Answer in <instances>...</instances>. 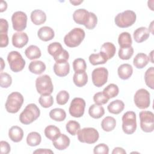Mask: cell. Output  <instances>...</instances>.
<instances>
[{
    "label": "cell",
    "mask_w": 154,
    "mask_h": 154,
    "mask_svg": "<svg viewBox=\"0 0 154 154\" xmlns=\"http://www.w3.org/2000/svg\"><path fill=\"white\" fill-rule=\"evenodd\" d=\"M33 153H54V152L51 149H38L33 152Z\"/></svg>",
    "instance_id": "obj_51"
},
{
    "label": "cell",
    "mask_w": 154,
    "mask_h": 154,
    "mask_svg": "<svg viewBox=\"0 0 154 154\" xmlns=\"http://www.w3.org/2000/svg\"><path fill=\"white\" fill-rule=\"evenodd\" d=\"M69 58V54L68 52L64 49L63 51L57 57L54 58L55 62H61V61H67Z\"/></svg>",
    "instance_id": "obj_47"
},
{
    "label": "cell",
    "mask_w": 154,
    "mask_h": 154,
    "mask_svg": "<svg viewBox=\"0 0 154 154\" xmlns=\"http://www.w3.org/2000/svg\"><path fill=\"white\" fill-rule=\"evenodd\" d=\"M0 147L1 154H7L10 152V146L7 141H1Z\"/></svg>",
    "instance_id": "obj_48"
},
{
    "label": "cell",
    "mask_w": 154,
    "mask_h": 154,
    "mask_svg": "<svg viewBox=\"0 0 154 154\" xmlns=\"http://www.w3.org/2000/svg\"><path fill=\"white\" fill-rule=\"evenodd\" d=\"M28 42V36L25 32H17L12 36V44L17 48L24 47Z\"/></svg>",
    "instance_id": "obj_15"
},
{
    "label": "cell",
    "mask_w": 154,
    "mask_h": 154,
    "mask_svg": "<svg viewBox=\"0 0 154 154\" xmlns=\"http://www.w3.org/2000/svg\"><path fill=\"white\" fill-rule=\"evenodd\" d=\"M118 43L120 48L131 46L132 40L131 34L128 32H123L119 35Z\"/></svg>",
    "instance_id": "obj_34"
},
{
    "label": "cell",
    "mask_w": 154,
    "mask_h": 154,
    "mask_svg": "<svg viewBox=\"0 0 154 154\" xmlns=\"http://www.w3.org/2000/svg\"><path fill=\"white\" fill-rule=\"evenodd\" d=\"M85 108V102L84 99L81 97L74 98L69 106V113L74 117L79 118L82 117L84 114Z\"/></svg>",
    "instance_id": "obj_13"
},
{
    "label": "cell",
    "mask_w": 154,
    "mask_h": 154,
    "mask_svg": "<svg viewBox=\"0 0 154 154\" xmlns=\"http://www.w3.org/2000/svg\"><path fill=\"white\" fill-rule=\"evenodd\" d=\"M136 19L135 13L132 10H128L117 14L114 22L117 26L123 28L132 26L135 22Z\"/></svg>",
    "instance_id": "obj_5"
},
{
    "label": "cell",
    "mask_w": 154,
    "mask_h": 154,
    "mask_svg": "<svg viewBox=\"0 0 154 154\" xmlns=\"http://www.w3.org/2000/svg\"><path fill=\"white\" fill-rule=\"evenodd\" d=\"M137 129L136 114L134 111H127L122 116V130L126 134H132Z\"/></svg>",
    "instance_id": "obj_8"
},
{
    "label": "cell",
    "mask_w": 154,
    "mask_h": 154,
    "mask_svg": "<svg viewBox=\"0 0 154 154\" xmlns=\"http://www.w3.org/2000/svg\"><path fill=\"white\" fill-rule=\"evenodd\" d=\"M38 37L42 41L48 42L51 40L55 36V32L52 28L45 26L41 27L37 31Z\"/></svg>",
    "instance_id": "obj_18"
},
{
    "label": "cell",
    "mask_w": 154,
    "mask_h": 154,
    "mask_svg": "<svg viewBox=\"0 0 154 154\" xmlns=\"http://www.w3.org/2000/svg\"><path fill=\"white\" fill-rule=\"evenodd\" d=\"M74 21L79 25H83L88 29H94L97 23V17L93 12H89L84 8L75 10L73 14Z\"/></svg>",
    "instance_id": "obj_1"
},
{
    "label": "cell",
    "mask_w": 154,
    "mask_h": 154,
    "mask_svg": "<svg viewBox=\"0 0 154 154\" xmlns=\"http://www.w3.org/2000/svg\"><path fill=\"white\" fill-rule=\"evenodd\" d=\"M7 8V4L5 1H1V4H0V12H3L6 10Z\"/></svg>",
    "instance_id": "obj_53"
},
{
    "label": "cell",
    "mask_w": 154,
    "mask_h": 154,
    "mask_svg": "<svg viewBox=\"0 0 154 154\" xmlns=\"http://www.w3.org/2000/svg\"><path fill=\"white\" fill-rule=\"evenodd\" d=\"M133 68L129 64H121L118 69L117 73L119 78L123 80L128 79L132 75Z\"/></svg>",
    "instance_id": "obj_21"
},
{
    "label": "cell",
    "mask_w": 154,
    "mask_h": 154,
    "mask_svg": "<svg viewBox=\"0 0 154 154\" xmlns=\"http://www.w3.org/2000/svg\"><path fill=\"white\" fill-rule=\"evenodd\" d=\"M1 70L2 71L3 69H4V66H5V65H4V60H3V59L2 58H1Z\"/></svg>",
    "instance_id": "obj_57"
},
{
    "label": "cell",
    "mask_w": 154,
    "mask_h": 154,
    "mask_svg": "<svg viewBox=\"0 0 154 154\" xmlns=\"http://www.w3.org/2000/svg\"><path fill=\"white\" fill-rule=\"evenodd\" d=\"M12 83V78L7 73L1 72L0 73V86L2 88H7L9 87Z\"/></svg>",
    "instance_id": "obj_42"
},
{
    "label": "cell",
    "mask_w": 154,
    "mask_h": 154,
    "mask_svg": "<svg viewBox=\"0 0 154 154\" xmlns=\"http://www.w3.org/2000/svg\"><path fill=\"white\" fill-rule=\"evenodd\" d=\"M73 81L78 87H82L86 85L88 81V76L85 71L75 72L73 76Z\"/></svg>",
    "instance_id": "obj_26"
},
{
    "label": "cell",
    "mask_w": 154,
    "mask_h": 154,
    "mask_svg": "<svg viewBox=\"0 0 154 154\" xmlns=\"http://www.w3.org/2000/svg\"><path fill=\"white\" fill-rule=\"evenodd\" d=\"M38 102L40 105L45 108L51 107L54 103L53 97L50 95H41L38 99Z\"/></svg>",
    "instance_id": "obj_43"
},
{
    "label": "cell",
    "mask_w": 154,
    "mask_h": 154,
    "mask_svg": "<svg viewBox=\"0 0 154 154\" xmlns=\"http://www.w3.org/2000/svg\"><path fill=\"white\" fill-rule=\"evenodd\" d=\"M108 71L103 67L94 69L91 73V78L93 84L97 87H100L107 82Z\"/></svg>",
    "instance_id": "obj_12"
},
{
    "label": "cell",
    "mask_w": 154,
    "mask_h": 154,
    "mask_svg": "<svg viewBox=\"0 0 154 154\" xmlns=\"http://www.w3.org/2000/svg\"><path fill=\"white\" fill-rule=\"evenodd\" d=\"M10 69L14 72H19L22 70L25 66V61L21 54L16 51H11L7 55Z\"/></svg>",
    "instance_id": "obj_9"
},
{
    "label": "cell",
    "mask_w": 154,
    "mask_h": 154,
    "mask_svg": "<svg viewBox=\"0 0 154 154\" xmlns=\"http://www.w3.org/2000/svg\"><path fill=\"white\" fill-rule=\"evenodd\" d=\"M116 126V119L111 116H107L105 117L101 122V127L104 131H112Z\"/></svg>",
    "instance_id": "obj_32"
},
{
    "label": "cell",
    "mask_w": 154,
    "mask_h": 154,
    "mask_svg": "<svg viewBox=\"0 0 154 154\" xmlns=\"http://www.w3.org/2000/svg\"><path fill=\"white\" fill-rule=\"evenodd\" d=\"M144 80L146 84L151 89L154 88V67H149L145 72Z\"/></svg>",
    "instance_id": "obj_38"
},
{
    "label": "cell",
    "mask_w": 154,
    "mask_h": 154,
    "mask_svg": "<svg viewBox=\"0 0 154 154\" xmlns=\"http://www.w3.org/2000/svg\"><path fill=\"white\" fill-rule=\"evenodd\" d=\"M23 97L20 93L14 91L10 93L5 104L7 111L13 114L17 112L23 103Z\"/></svg>",
    "instance_id": "obj_4"
},
{
    "label": "cell",
    "mask_w": 154,
    "mask_h": 154,
    "mask_svg": "<svg viewBox=\"0 0 154 154\" xmlns=\"http://www.w3.org/2000/svg\"><path fill=\"white\" fill-rule=\"evenodd\" d=\"M31 20L35 25H40L44 23L46 20V13L39 9L33 10L31 13Z\"/></svg>",
    "instance_id": "obj_20"
},
{
    "label": "cell",
    "mask_w": 154,
    "mask_h": 154,
    "mask_svg": "<svg viewBox=\"0 0 154 154\" xmlns=\"http://www.w3.org/2000/svg\"><path fill=\"white\" fill-rule=\"evenodd\" d=\"M89 61L90 63L93 65H98V64H103L107 62L108 60L106 55L100 52L98 54H92L89 56Z\"/></svg>",
    "instance_id": "obj_29"
},
{
    "label": "cell",
    "mask_w": 154,
    "mask_h": 154,
    "mask_svg": "<svg viewBox=\"0 0 154 154\" xmlns=\"http://www.w3.org/2000/svg\"><path fill=\"white\" fill-rule=\"evenodd\" d=\"M150 32L146 27L141 26L136 29L133 34L134 39L137 43H142L149 37Z\"/></svg>",
    "instance_id": "obj_17"
},
{
    "label": "cell",
    "mask_w": 154,
    "mask_h": 154,
    "mask_svg": "<svg viewBox=\"0 0 154 154\" xmlns=\"http://www.w3.org/2000/svg\"><path fill=\"white\" fill-rule=\"evenodd\" d=\"M88 114L93 119H100L104 115L105 109L102 105L93 104L89 107Z\"/></svg>",
    "instance_id": "obj_31"
},
{
    "label": "cell",
    "mask_w": 154,
    "mask_h": 154,
    "mask_svg": "<svg viewBox=\"0 0 154 154\" xmlns=\"http://www.w3.org/2000/svg\"><path fill=\"white\" fill-rule=\"evenodd\" d=\"M8 137L12 141L19 143L23 137V131L19 126H13L8 131Z\"/></svg>",
    "instance_id": "obj_22"
},
{
    "label": "cell",
    "mask_w": 154,
    "mask_h": 154,
    "mask_svg": "<svg viewBox=\"0 0 154 154\" xmlns=\"http://www.w3.org/2000/svg\"><path fill=\"white\" fill-rule=\"evenodd\" d=\"M45 135L47 138L54 141L61 134L60 129L54 125H48L45 129Z\"/></svg>",
    "instance_id": "obj_28"
},
{
    "label": "cell",
    "mask_w": 154,
    "mask_h": 154,
    "mask_svg": "<svg viewBox=\"0 0 154 154\" xmlns=\"http://www.w3.org/2000/svg\"><path fill=\"white\" fill-rule=\"evenodd\" d=\"M149 61L148 56L144 53L137 54L134 58L133 64L134 66L137 69L144 68Z\"/></svg>",
    "instance_id": "obj_24"
},
{
    "label": "cell",
    "mask_w": 154,
    "mask_h": 154,
    "mask_svg": "<svg viewBox=\"0 0 154 154\" xmlns=\"http://www.w3.org/2000/svg\"><path fill=\"white\" fill-rule=\"evenodd\" d=\"M93 153L94 154H108L109 153V147L106 144L104 143L99 144L94 147Z\"/></svg>",
    "instance_id": "obj_46"
},
{
    "label": "cell",
    "mask_w": 154,
    "mask_h": 154,
    "mask_svg": "<svg viewBox=\"0 0 154 154\" xmlns=\"http://www.w3.org/2000/svg\"><path fill=\"white\" fill-rule=\"evenodd\" d=\"M140 127L143 132L149 133L154 129V114L150 111H142L139 113Z\"/></svg>",
    "instance_id": "obj_10"
},
{
    "label": "cell",
    "mask_w": 154,
    "mask_h": 154,
    "mask_svg": "<svg viewBox=\"0 0 154 154\" xmlns=\"http://www.w3.org/2000/svg\"><path fill=\"white\" fill-rule=\"evenodd\" d=\"M26 57L31 60L39 58L41 55V51L39 48L35 45H30L25 51Z\"/></svg>",
    "instance_id": "obj_27"
},
{
    "label": "cell",
    "mask_w": 154,
    "mask_h": 154,
    "mask_svg": "<svg viewBox=\"0 0 154 154\" xmlns=\"http://www.w3.org/2000/svg\"><path fill=\"white\" fill-rule=\"evenodd\" d=\"M73 68L75 72H85L87 69L85 61L82 58H76L73 62Z\"/></svg>",
    "instance_id": "obj_41"
},
{
    "label": "cell",
    "mask_w": 154,
    "mask_h": 154,
    "mask_svg": "<svg viewBox=\"0 0 154 154\" xmlns=\"http://www.w3.org/2000/svg\"><path fill=\"white\" fill-rule=\"evenodd\" d=\"M70 143V138L64 134H61L58 138L52 141L54 146L59 150H63L67 148Z\"/></svg>",
    "instance_id": "obj_19"
},
{
    "label": "cell",
    "mask_w": 154,
    "mask_h": 154,
    "mask_svg": "<svg viewBox=\"0 0 154 154\" xmlns=\"http://www.w3.org/2000/svg\"><path fill=\"white\" fill-rule=\"evenodd\" d=\"M153 51H152L151 52H150V54H149V56L148 57H149V59H150V58L151 59V60H150V61H151L152 63H153Z\"/></svg>",
    "instance_id": "obj_56"
},
{
    "label": "cell",
    "mask_w": 154,
    "mask_h": 154,
    "mask_svg": "<svg viewBox=\"0 0 154 154\" xmlns=\"http://www.w3.org/2000/svg\"><path fill=\"white\" fill-rule=\"evenodd\" d=\"M63 50L64 49L59 42H53L49 44L48 46V52L54 58L61 54Z\"/></svg>",
    "instance_id": "obj_37"
},
{
    "label": "cell",
    "mask_w": 154,
    "mask_h": 154,
    "mask_svg": "<svg viewBox=\"0 0 154 154\" xmlns=\"http://www.w3.org/2000/svg\"><path fill=\"white\" fill-rule=\"evenodd\" d=\"M134 54V48L132 46L120 48L119 50V57L120 59L127 60L130 59Z\"/></svg>",
    "instance_id": "obj_39"
},
{
    "label": "cell",
    "mask_w": 154,
    "mask_h": 154,
    "mask_svg": "<svg viewBox=\"0 0 154 154\" xmlns=\"http://www.w3.org/2000/svg\"><path fill=\"white\" fill-rule=\"evenodd\" d=\"M78 140L84 143L94 144L99 138L98 131L93 128H84L79 129L77 133Z\"/></svg>",
    "instance_id": "obj_7"
},
{
    "label": "cell",
    "mask_w": 154,
    "mask_h": 154,
    "mask_svg": "<svg viewBox=\"0 0 154 154\" xmlns=\"http://www.w3.org/2000/svg\"><path fill=\"white\" fill-rule=\"evenodd\" d=\"M80 124L75 120L69 121L66 125V131L72 135H75L80 129Z\"/></svg>",
    "instance_id": "obj_40"
},
{
    "label": "cell",
    "mask_w": 154,
    "mask_h": 154,
    "mask_svg": "<svg viewBox=\"0 0 154 154\" xmlns=\"http://www.w3.org/2000/svg\"><path fill=\"white\" fill-rule=\"evenodd\" d=\"M117 153L126 154V152L123 148L120 147H117L113 149V150L112 152V154H117Z\"/></svg>",
    "instance_id": "obj_52"
},
{
    "label": "cell",
    "mask_w": 154,
    "mask_h": 154,
    "mask_svg": "<svg viewBox=\"0 0 154 154\" xmlns=\"http://www.w3.org/2000/svg\"><path fill=\"white\" fill-rule=\"evenodd\" d=\"M49 117L53 120L57 122L64 121L66 117V113L62 108H54L49 112Z\"/></svg>",
    "instance_id": "obj_33"
},
{
    "label": "cell",
    "mask_w": 154,
    "mask_h": 154,
    "mask_svg": "<svg viewBox=\"0 0 154 154\" xmlns=\"http://www.w3.org/2000/svg\"><path fill=\"white\" fill-rule=\"evenodd\" d=\"M153 21H152V22H151V23H150V26H149V32L150 31L152 33V34H153Z\"/></svg>",
    "instance_id": "obj_55"
},
{
    "label": "cell",
    "mask_w": 154,
    "mask_h": 154,
    "mask_svg": "<svg viewBox=\"0 0 154 154\" xmlns=\"http://www.w3.org/2000/svg\"><path fill=\"white\" fill-rule=\"evenodd\" d=\"M53 69L57 76L64 77L69 74L70 72V65L67 61L56 62L54 65Z\"/></svg>",
    "instance_id": "obj_16"
},
{
    "label": "cell",
    "mask_w": 154,
    "mask_h": 154,
    "mask_svg": "<svg viewBox=\"0 0 154 154\" xmlns=\"http://www.w3.org/2000/svg\"><path fill=\"white\" fill-rule=\"evenodd\" d=\"M42 141V137L38 132H31L26 137V143L29 146L34 147L39 145Z\"/></svg>",
    "instance_id": "obj_35"
},
{
    "label": "cell",
    "mask_w": 154,
    "mask_h": 154,
    "mask_svg": "<svg viewBox=\"0 0 154 154\" xmlns=\"http://www.w3.org/2000/svg\"><path fill=\"white\" fill-rule=\"evenodd\" d=\"M125 103L119 99H117L112 101L107 107L109 112L114 114H119L124 109Z\"/></svg>",
    "instance_id": "obj_25"
},
{
    "label": "cell",
    "mask_w": 154,
    "mask_h": 154,
    "mask_svg": "<svg viewBox=\"0 0 154 154\" xmlns=\"http://www.w3.org/2000/svg\"><path fill=\"white\" fill-rule=\"evenodd\" d=\"M35 87L37 92L41 95H50L54 90V87L51 77L43 75L37 78Z\"/></svg>",
    "instance_id": "obj_6"
},
{
    "label": "cell",
    "mask_w": 154,
    "mask_h": 154,
    "mask_svg": "<svg viewBox=\"0 0 154 154\" xmlns=\"http://www.w3.org/2000/svg\"><path fill=\"white\" fill-rule=\"evenodd\" d=\"M0 46L1 48L6 47L8 45V37L7 33H1L0 34Z\"/></svg>",
    "instance_id": "obj_50"
},
{
    "label": "cell",
    "mask_w": 154,
    "mask_h": 154,
    "mask_svg": "<svg viewBox=\"0 0 154 154\" xmlns=\"http://www.w3.org/2000/svg\"><path fill=\"white\" fill-rule=\"evenodd\" d=\"M8 29V23L7 20L1 18L0 20V34L7 33Z\"/></svg>",
    "instance_id": "obj_49"
},
{
    "label": "cell",
    "mask_w": 154,
    "mask_h": 154,
    "mask_svg": "<svg viewBox=\"0 0 154 154\" xmlns=\"http://www.w3.org/2000/svg\"><path fill=\"white\" fill-rule=\"evenodd\" d=\"M82 2H83V1H71V0L70 1V2L75 6L79 5Z\"/></svg>",
    "instance_id": "obj_54"
},
{
    "label": "cell",
    "mask_w": 154,
    "mask_h": 154,
    "mask_svg": "<svg viewBox=\"0 0 154 154\" xmlns=\"http://www.w3.org/2000/svg\"><path fill=\"white\" fill-rule=\"evenodd\" d=\"M134 100L135 105L140 109H146L150 104V93L144 89L140 88L135 93Z\"/></svg>",
    "instance_id": "obj_11"
},
{
    "label": "cell",
    "mask_w": 154,
    "mask_h": 154,
    "mask_svg": "<svg viewBox=\"0 0 154 154\" xmlns=\"http://www.w3.org/2000/svg\"><path fill=\"white\" fill-rule=\"evenodd\" d=\"M85 31L81 28H75L64 37L65 45L69 48L78 46L85 38Z\"/></svg>",
    "instance_id": "obj_3"
},
{
    "label": "cell",
    "mask_w": 154,
    "mask_h": 154,
    "mask_svg": "<svg viewBox=\"0 0 154 154\" xmlns=\"http://www.w3.org/2000/svg\"><path fill=\"white\" fill-rule=\"evenodd\" d=\"M11 21L13 29L18 32H21L26 27L27 16L23 11H16L12 14Z\"/></svg>",
    "instance_id": "obj_14"
},
{
    "label": "cell",
    "mask_w": 154,
    "mask_h": 154,
    "mask_svg": "<svg viewBox=\"0 0 154 154\" xmlns=\"http://www.w3.org/2000/svg\"><path fill=\"white\" fill-rule=\"evenodd\" d=\"M28 69L32 73L40 75L46 70V65L42 61H32L29 63Z\"/></svg>",
    "instance_id": "obj_23"
},
{
    "label": "cell",
    "mask_w": 154,
    "mask_h": 154,
    "mask_svg": "<svg viewBox=\"0 0 154 154\" xmlns=\"http://www.w3.org/2000/svg\"><path fill=\"white\" fill-rule=\"evenodd\" d=\"M40 111L34 103H29L26 106L19 116V120L23 125H29L36 120L40 116Z\"/></svg>",
    "instance_id": "obj_2"
},
{
    "label": "cell",
    "mask_w": 154,
    "mask_h": 154,
    "mask_svg": "<svg viewBox=\"0 0 154 154\" xmlns=\"http://www.w3.org/2000/svg\"><path fill=\"white\" fill-rule=\"evenodd\" d=\"M116 51V48L114 45L111 42H106L104 43L100 48V52L103 53L106 57H107L108 60L112 58Z\"/></svg>",
    "instance_id": "obj_30"
},
{
    "label": "cell",
    "mask_w": 154,
    "mask_h": 154,
    "mask_svg": "<svg viewBox=\"0 0 154 154\" xmlns=\"http://www.w3.org/2000/svg\"><path fill=\"white\" fill-rule=\"evenodd\" d=\"M70 97L69 93L66 90H61L58 93L56 96L57 103L58 105H65L69 100Z\"/></svg>",
    "instance_id": "obj_44"
},
{
    "label": "cell",
    "mask_w": 154,
    "mask_h": 154,
    "mask_svg": "<svg viewBox=\"0 0 154 154\" xmlns=\"http://www.w3.org/2000/svg\"><path fill=\"white\" fill-rule=\"evenodd\" d=\"M108 99L103 94L102 92H98L94 94L93 96V101L95 104L98 105H102L106 103L108 101Z\"/></svg>",
    "instance_id": "obj_45"
},
{
    "label": "cell",
    "mask_w": 154,
    "mask_h": 154,
    "mask_svg": "<svg viewBox=\"0 0 154 154\" xmlns=\"http://www.w3.org/2000/svg\"><path fill=\"white\" fill-rule=\"evenodd\" d=\"M102 93L108 99H109L115 97L118 95L119 89L117 85L114 84H110L103 89Z\"/></svg>",
    "instance_id": "obj_36"
}]
</instances>
